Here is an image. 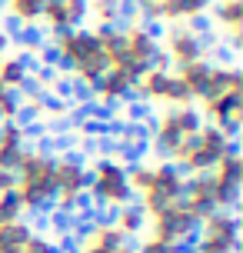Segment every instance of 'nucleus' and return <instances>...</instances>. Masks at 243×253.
<instances>
[{
  "label": "nucleus",
  "instance_id": "nucleus-1",
  "mask_svg": "<svg viewBox=\"0 0 243 253\" xmlns=\"http://www.w3.org/2000/svg\"><path fill=\"white\" fill-rule=\"evenodd\" d=\"M127 183L133 193V203L143 210V216L166 207V203L183 200V187H187V173L173 167L170 160L150 157V160H133L127 164Z\"/></svg>",
  "mask_w": 243,
  "mask_h": 253
},
{
  "label": "nucleus",
  "instance_id": "nucleus-2",
  "mask_svg": "<svg viewBox=\"0 0 243 253\" xmlns=\"http://www.w3.org/2000/svg\"><path fill=\"white\" fill-rule=\"evenodd\" d=\"M50 57L83 90H93V84L107 74V60H103V53L97 47L90 27H74V30H64V34H53Z\"/></svg>",
  "mask_w": 243,
  "mask_h": 253
},
{
  "label": "nucleus",
  "instance_id": "nucleus-3",
  "mask_svg": "<svg viewBox=\"0 0 243 253\" xmlns=\"http://www.w3.org/2000/svg\"><path fill=\"white\" fill-rule=\"evenodd\" d=\"M13 197L24 213H43L53 203V153L47 147H27L13 164Z\"/></svg>",
  "mask_w": 243,
  "mask_h": 253
},
{
  "label": "nucleus",
  "instance_id": "nucleus-4",
  "mask_svg": "<svg viewBox=\"0 0 243 253\" xmlns=\"http://www.w3.org/2000/svg\"><path fill=\"white\" fill-rule=\"evenodd\" d=\"M203 126L197 107H160L147 126V147L154 157L170 160L177 167V160L183 157V150L190 147V140L197 137V130Z\"/></svg>",
  "mask_w": 243,
  "mask_h": 253
},
{
  "label": "nucleus",
  "instance_id": "nucleus-5",
  "mask_svg": "<svg viewBox=\"0 0 243 253\" xmlns=\"http://www.w3.org/2000/svg\"><path fill=\"white\" fill-rule=\"evenodd\" d=\"M87 200L97 210H110V213L133 203V193L127 183V153L117 150L114 157L103 153L93 164H87Z\"/></svg>",
  "mask_w": 243,
  "mask_h": 253
},
{
  "label": "nucleus",
  "instance_id": "nucleus-6",
  "mask_svg": "<svg viewBox=\"0 0 243 253\" xmlns=\"http://www.w3.org/2000/svg\"><path fill=\"white\" fill-rule=\"evenodd\" d=\"M117 70H127L133 80L154 67H166L163 57H160V34L157 27L137 20L133 13L123 17L120 24V47H117V60H114Z\"/></svg>",
  "mask_w": 243,
  "mask_h": 253
},
{
  "label": "nucleus",
  "instance_id": "nucleus-7",
  "mask_svg": "<svg viewBox=\"0 0 243 253\" xmlns=\"http://www.w3.org/2000/svg\"><path fill=\"white\" fill-rule=\"evenodd\" d=\"M87 203V160L80 153H53V203L57 216H74Z\"/></svg>",
  "mask_w": 243,
  "mask_h": 253
},
{
  "label": "nucleus",
  "instance_id": "nucleus-8",
  "mask_svg": "<svg viewBox=\"0 0 243 253\" xmlns=\"http://www.w3.org/2000/svg\"><path fill=\"white\" fill-rule=\"evenodd\" d=\"M233 147H237V137L223 133V130L213 126V124H203L197 130V137L190 140V147L183 150V157L177 160V167L187 177H193V173H210L213 164H217L223 153H230Z\"/></svg>",
  "mask_w": 243,
  "mask_h": 253
},
{
  "label": "nucleus",
  "instance_id": "nucleus-9",
  "mask_svg": "<svg viewBox=\"0 0 243 253\" xmlns=\"http://www.w3.org/2000/svg\"><path fill=\"white\" fill-rule=\"evenodd\" d=\"M160 57L170 70H177L183 63L210 57V40L200 24H166L160 34Z\"/></svg>",
  "mask_w": 243,
  "mask_h": 253
},
{
  "label": "nucleus",
  "instance_id": "nucleus-10",
  "mask_svg": "<svg viewBox=\"0 0 243 253\" xmlns=\"http://www.w3.org/2000/svg\"><path fill=\"white\" fill-rule=\"evenodd\" d=\"M197 223H200V216L183 200H177V203H166V207L154 210V213H147L143 233L157 237V240H166V243H177V247H190V240L197 237Z\"/></svg>",
  "mask_w": 243,
  "mask_h": 253
},
{
  "label": "nucleus",
  "instance_id": "nucleus-11",
  "mask_svg": "<svg viewBox=\"0 0 243 253\" xmlns=\"http://www.w3.org/2000/svg\"><path fill=\"white\" fill-rule=\"evenodd\" d=\"M133 97L147 107H190V93L183 90V84L177 80V74L170 67H154L133 80Z\"/></svg>",
  "mask_w": 243,
  "mask_h": 253
},
{
  "label": "nucleus",
  "instance_id": "nucleus-12",
  "mask_svg": "<svg viewBox=\"0 0 243 253\" xmlns=\"http://www.w3.org/2000/svg\"><path fill=\"white\" fill-rule=\"evenodd\" d=\"M210 180H213L217 210H233L240 203V187H243V153H240V147H233L230 153H223L217 164H213Z\"/></svg>",
  "mask_w": 243,
  "mask_h": 253
},
{
  "label": "nucleus",
  "instance_id": "nucleus-13",
  "mask_svg": "<svg viewBox=\"0 0 243 253\" xmlns=\"http://www.w3.org/2000/svg\"><path fill=\"white\" fill-rule=\"evenodd\" d=\"M83 24H87V0H43L40 7V27L50 37Z\"/></svg>",
  "mask_w": 243,
  "mask_h": 253
},
{
  "label": "nucleus",
  "instance_id": "nucleus-14",
  "mask_svg": "<svg viewBox=\"0 0 243 253\" xmlns=\"http://www.w3.org/2000/svg\"><path fill=\"white\" fill-rule=\"evenodd\" d=\"M123 240L120 233H117V227L110 223V220H93V223H87V227L77 233V243H74V253H114L120 250Z\"/></svg>",
  "mask_w": 243,
  "mask_h": 253
},
{
  "label": "nucleus",
  "instance_id": "nucleus-15",
  "mask_svg": "<svg viewBox=\"0 0 243 253\" xmlns=\"http://www.w3.org/2000/svg\"><path fill=\"white\" fill-rule=\"evenodd\" d=\"M206 13L213 17L217 34L227 37L230 50H240L243 47V0H213Z\"/></svg>",
  "mask_w": 243,
  "mask_h": 253
},
{
  "label": "nucleus",
  "instance_id": "nucleus-16",
  "mask_svg": "<svg viewBox=\"0 0 243 253\" xmlns=\"http://www.w3.org/2000/svg\"><path fill=\"white\" fill-rule=\"evenodd\" d=\"M100 107H117L133 97V77L127 70H117V67H107V74L93 84V90H87Z\"/></svg>",
  "mask_w": 243,
  "mask_h": 253
},
{
  "label": "nucleus",
  "instance_id": "nucleus-17",
  "mask_svg": "<svg viewBox=\"0 0 243 253\" xmlns=\"http://www.w3.org/2000/svg\"><path fill=\"white\" fill-rule=\"evenodd\" d=\"M213 0H157L160 24H203Z\"/></svg>",
  "mask_w": 243,
  "mask_h": 253
},
{
  "label": "nucleus",
  "instance_id": "nucleus-18",
  "mask_svg": "<svg viewBox=\"0 0 243 253\" xmlns=\"http://www.w3.org/2000/svg\"><path fill=\"white\" fill-rule=\"evenodd\" d=\"M27 147H30V130L20 120L0 124V170H13V164L20 160Z\"/></svg>",
  "mask_w": 243,
  "mask_h": 253
},
{
  "label": "nucleus",
  "instance_id": "nucleus-19",
  "mask_svg": "<svg viewBox=\"0 0 243 253\" xmlns=\"http://www.w3.org/2000/svg\"><path fill=\"white\" fill-rule=\"evenodd\" d=\"M183 203H187L200 220L217 210V197H213V180H210V173H193V177H187Z\"/></svg>",
  "mask_w": 243,
  "mask_h": 253
},
{
  "label": "nucleus",
  "instance_id": "nucleus-20",
  "mask_svg": "<svg viewBox=\"0 0 243 253\" xmlns=\"http://www.w3.org/2000/svg\"><path fill=\"white\" fill-rule=\"evenodd\" d=\"M30 74H34V67H30V60L24 53H17V50L0 53V84L10 93H24L30 87Z\"/></svg>",
  "mask_w": 243,
  "mask_h": 253
},
{
  "label": "nucleus",
  "instance_id": "nucleus-21",
  "mask_svg": "<svg viewBox=\"0 0 243 253\" xmlns=\"http://www.w3.org/2000/svg\"><path fill=\"white\" fill-rule=\"evenodd\" d=\"M213 93L243 97V70L237 63H213L210 67V80H206L203 97H213Z\"/></svg>",
  "mask_w": 243,
  "mask_h": 253
},
{
  "label": "nucleus",
  "instance_id": "nucleus-22",
  "mask_svg": "<svg viewBox=\"0 0 243 253\" xmlns=\"http://www.w3.org/2000/svg\"><path fill=\"white\" fill-rule=\"evenodd\" d=\"M210 67H213V60H210V57H203V60L183 63V67H177V70H173V74H177V80L183 84V90L190 93V100H193V103L203 97L206 80H210Z\"/></svg>",
  "mask_w": 243,
  "mask_h": 253
},
{
  "label": "nucleus",
  "instance_id": "nucleus-23",
  "mask_svg": "<svg viewBox=\"0 0 243 253\" xmlns=\"http://www.w3.org/2000/svg\"><path fill=\"white\" fill-rule=\"evenodd\" d=\"M127 17V0H87V20L93 27H120Z\"/></svg>",
  "mask_w": 243,
  "mask_h": 253
},
{
  "label": "nucleus",
  "instance_id": "nucleus-24",
  "mask_svg": "<svg viewBox=\"0 0 243 253\" xmlns=\"http://www.w3.org/2000/svg\"><path fill=\"white\" fill-rule=\"evenodd\" d=\"M0 3H3V13H7V20L13 27H20V30L40 27V7H43V0H0Z\"/></svg>",
  "mask_w": 243,
  "mask_h": 253
},
{
  "label": "nucleus",
  "instance_id": "nucleus-25",
  "mask_svg": "<svg viewBox=\"0 0 243 253\" xmlns=\"http://www.w3.org/2000/svg\"><path fill=\"white\" fill-rule=\"evenodd\" d=\"M110 223L117 227V233H120L123 240H137V237H143V227H147V216H143V210L137 207V203H127V207H120V210H114V216H110Z\"/></svg>",
  "mask_w": 243,
  "mask_h": 253
},
{
  "label": "nucleus",
  "instance_id": "nucleus-26",
  "mask_svg": "<svg viewBox=\"0 0 243 253\" xmlns=\"http://www.w3.org/2000/svg\"><path fill=\"white\" fill-rule=\"evenodd\" d=\"M30 233H34V227L27 223V216L10 223V227H0V253H20Z\"/></svg>",
  "mask_w": 243,
  "mask_h": 253
},
{
  "label": "nucleus",
  "instance_id": "nucleus-27",
  "mask_svg": "<svg viewBox=\"0 0 243 253\" xmlns=\"http://www.w3.org/2000/svg\"><path fill=\"white\" fill-rule=\"evenodd\" d=\"M24 110H20V100H17V93L0 84V124H10V120H20Z\"/></svg>",
  "mask_w": 243,
  "mask_h": 253
},
{
  "label": "nucleus",
  "instance_id": "nucleus-28",
  "mask_svg": "<svg viewBox=\"0 0 243 253\" xmlns=\"http://www.w3.org/2000/svg\"><path fill=\"white\" fill-rule=\"evenodd\" d=\"M20 253H60V243L53 240V237H47V233L34 230V233L27 237V243H24Z\"/></svg>",
  "mask_w": 243,
  "mask_h": 253
},
{
  "label": "nucleus",
  "instance_id": "nucleus-29",
  "mask_svg": "<svg viewBox=\"0 0 243 253\" xmlns=\"http://www.w3.org/2000/svg\"><path fill=\"white\" fill-rule=\"evenodd\" d=\"M24 210H20V203H17V197L13 193H0V227H10V223H17V220H24Z\"/></svg>",
  "mask_w": 243,
  "mask_h": 253
},
{
  "label": "nucleus",
  "instance_id": "nucleus-30",
  "mask_svg": "<svg viewBox=\"0 0 243 253\" xmlns=\"http://www.w3.org/2000/svg\"><path fill=\"white\" fill-rule=\"evenodd\" d=\"M187 247H177V243H166V240H157V237H143L133 253H183Z\"/></svg>",
  "mask_w": 243,
  "mask_h": 253
},
{
  "label": "nucleus",
  "instance_id": "nucleus-31",
  "mask_svg": "<svg viewBox=\"0 0 243 253\" xmlns=\"http://www.w3.org/2000/svg\"><path fill=\"white\" fill-rule=\"evenodd\" d=\"M120 143H123V150L120 153H127V150H143L147 147V130H140V126H123V133H120Z\"/></svg>",
  "mask_w": 243,
  "mask_h": 253
},
{
  "label": "nucleus",
  "instance_id": "nucleus-32",
  "mask_svg": "<svg viewBox=\"0 0 243 253\" xmlns=\"http://www.w3.org/2000/svg\"><path fill=\"white\" fill-rule=\"evenodd\" d=\"M183 253H240V250H230V247H220V243H210V240H200L193 237V247Z\"/></svg>",
  "mask_w": 243,
  "mask_h": 253
},
{
  "label": "nucleus",
  "instance_id": "nucleus-33",
  "mask_svg": "<svg viewBox=\"0 0 243 253\" xmlns=\"http://www.w3.org/2000/svg\"><path fill=\"white\" fill-rule=\"evenodd\" d=\"M10 43H13V40H10V34H7V30L0 27V53H7V50H10Z\"/></svg>",
  "mask_w": 243,
  "mask_h": 253
},
{
  "label": "nucleus",
  "instance_id": "nucleus-34",
  "mask_svg": "<svg viewBox=\"0 0 243 253\" xmlns=\"http://www.w3.org/2000/svg\"><path fill=\"white\" fill-rule=\"evenodd\" d=\"M114 253H133V243H123L120 250H114Z\"/></svg>",
  "mask_w": 243,
  "mask_h": 253
},
{
  "label": "nucleus",
  "instance_id": "nucleus-35",
  "mask_svg": "<svg viewBox=\"0 0 243 253\" xmlns=\"http://www.w3.org/2000/svg\"><path fill=\"white\" fill-rule=\"evenodd\" d=\"M0 13H3V3H0Z\"/></svg>",
  "mask_w": 243,
  "mask_h": 253
}]
</instances>
